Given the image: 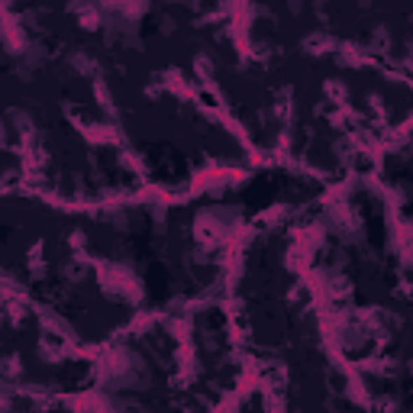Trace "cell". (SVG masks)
<instances>
[{
	"mask_svg": "<svg viewBox=\"0 0 413 413\" xmlns=\"http://www.w3.org/2000/svg\"><path fill=\"white\" fill-rule=\"evenodd\" d=\"M278 188H281V174H262L255 181H248V188L242 190V200H246L252 210H262L278 197Z\"/></svg>",
	"mask_w": 413,
	"mask_h": 413,
	"instance_id": "obj_1",
	"label": "cell"
}]
</instances>
